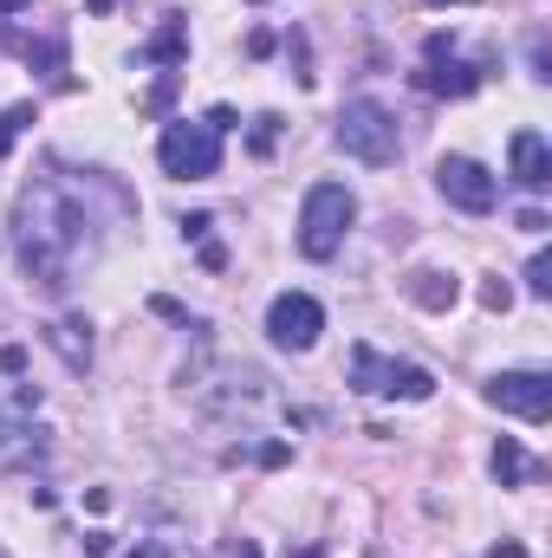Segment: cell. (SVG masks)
Returning a JSON list of instances; mask_svg holds the SVG:
<instances>
[{
    "mask_svg": "<svg viewBox=\"0 0 552 558\" xmlns=\"http://www.w3.org/2000/svg\"><path fill=\"white\" fill-rule=\"evenodd\" d=\"M13 254H20V274L26 286H39L46 299H65L79 260L98 254V215H92V195L79 182H65L59 169L33 175L13 202Z\"/></svg>",
    "mask_w": 552,
    "mask_h": 558,
    "instance_id": "cell-1",
    "label": "cell"
},
{
    "mask_svg": "<svg viewBox=\"0 0 552 558\" xmlns=\"http://www.w3.org/2000/svg\"><path fill=\"white\" fill-rule=\"evenodd\" d=\"M351 221H358L351 189H345V182H312V189H305V208H299V254H305V260H332V254L345 247Z\"/></svg>",
    "mask_w": 552,
    "mask_h": 558,
    "instance_id": "cell-2",
    "label": "cell"
},
{
    "mask_svg": "<svg viewBox=\"0 0 552 558\" xmlns=\"http://www.w3.org/2000/svg\"><path fill=\"white\" fill-rule=\"evenodd\" d=\"M338 149L345 156H358V162H371V169H384V162H397V118L377 105V98H351L345 111H338Z\"/></svg>",
    "mask_w": 552,
    "mask_h": 558,
    "instance_id": "cell-3",
    "label": "cell"
},
{
    "mask_svg": "<svg viewBox=\"0 0 552 558\" xmlns=\"http://www.w3.org/2000/svg\"><path fill=\"white\" fill-rule=\"evenodd\" d=\"M351 390L364 397H410V403H429L435 397V377L422 364H397L384 357L377 344H351Z\"/></svg>",
    "mask_w": 552,
    "mask_h": 558,
    "instance_id": "cell-4",
    "label": "cell"
},
{
    "mask_svg": "<svg viewBox=\"0 0 552 558\" xmlns=\"http://www.w3.org/2000/svg\"><path fill=\"white\" fill-rule=\"evenodd\" d=\"M156 162H163V175H176V182H208L215 169H221V131L202 118V124H169L163 143H156Z\"/></svg>",
    "mask_w": 552,
    "mask_h": 558,
    "instance_id": "cell-5",
    "label": "cell"
},
{
    "mask_svg": "<svg viewBox=\"0 0 552 558\" xmlns=\"http://www.w3.org/2000/svg\"><path fill=\"white\" fill-rule=\"evenodd\" d=\"M202 403H208V416H221V422H254V416L274 410V384L241 364V371H221V384H215Z\"/></svg>",
    "mask_w": 552,
    "mask_h": 558,
    "instance_id": "cell-6",
    "label": "cell"
},
{
    "mask_svg": "<svg viewBox=\"0 0 552 558\" xmlns=\"http://www.w3.org/2000/svg\"><path fill=\"white\" fill-rule=\"evenodd\" d=\"M435 189L461 208V215H488L494 202H501V182L475 162V156H442V169H435Z\"/></svg>",
    "mask_w": 552,
    "mask_h": 558,
    "instance_id": "cell-7",
    "label": "cell"
},
{
    "mask_svg": "<svg viewBox=\"0 0 552 558\" xmlns=\"http://www.w3.org/2000/svg\"><path fill=\"white\" fill-rule=\"evenodd\" d=\"M319 331H325L319 299H305V292H279L274 305H267V338H274L279 351H312Z\"/></svg>",
    "mask_w": 552,
    "mask_h": 558,
    "instance_id": "cell-8",
    "label": "cell"
},
{
    "mask_svg": "<svg viewBox=\"0 0 552 558\" xmlns=\"http://www.w3.org/2000/svg\"><path fill=\"white\" fill-rule=\"evenodd\" d=\"M488 403L507 410V416H520V422H547L552 416V377L547 371H501L488 384Z\"/></svg>",
    "mask_w": 552,
    "mask_h": 558,
    "instance_id": "cell-9",
    "label": "cell"
},
{
    "mask_svg": "<svg viewBox=\"0 0 552 558\" xmlns=\"http://www.w3.org/2000/svg\"><path fill=\"white\" fill-rule=\"evenodd\" d=\"M39 461H46V435L20 410H0V474H26Z\"/></svg>",
    "mask_w": 552,
    "mask_h": 558,
    "instance_id": "cell-10",
    "label": "cell"
},
{
    "mask_svg": "<svg viewBox=\"0 0 552 558\" xmlns=\"http://www.w3.org/2000/svg\"><path fill=\"white\" fill-rule=\"evenodd\" d=\"M514 182L527 189V195H540V189H552V149L540 131H514Z\"/></svg>",
    "mask_w": 552,
    "mask_h": 558,
    "instance_id": "cell-11",
    "label": "cell"
},
{
    "mask_svg": "<svg viewBox=\"0 0 552 558\" xmlns=\"http://www.w3.org/2000/svg\"><path fill=\"white\" fill-rule=\"evenodd\" d=\"M410 78H416V92H429V98H468L481 85V72L461 65V59H422V72H410Z\"/></svg>",
    "mask_w": 552,
    "mask_h": 558,
    "instance_id": "cell-12",
    "label": "cell"
},
{
    "mask_svg": "<svg viewBox=\"0 0 552 558\" xmlns=\"http://www.w3.org/2000/svg\"><path fill=\"white\" fill-rule=\"evenodd\" d=\"M46 344H52L72 371L92 364V325H85V318H59V325H46Z\"/></svg>",
    "mask_w": 552,
    "mask_h": 558,
    "instance_id": "cell-13",
    "label": "cell"
},
{
    "mask_svg": "<svg viewBox=\"0 0 552 558\" xmlns=\"http://www.w3.org/2000/svg\"><path fill=\"white\" fill-rule=\"evenodd\" d=\"M143 59H149V65H182V59H189V20H182V13H169V20H163V33L143 46Z\"/></svg>",
    "mask_w": 552,
    "mask_h": 558,
    "instance_id": "cell-14",
    "label": "cell"
},
{
    "mask_svg": "<svg viewBox=\"0 0 552 558\" xmlns=\"http://www.w3.org/2000/svg\"><path fill=\"white\" fill-rule=\"evenodd\" d=\"M404 292H410L422 312H448V305H455V279H448V274H429V267H422V274H410V286H404Z\"/></svg>",
    "mask_w": 552,
    "mask_h": 558,
    "instance_id": "cell-15",
    "label": "cell"
},
{
    "mask_svg": "<svg viewBox=\"0 0 552 558\" xmlns=\"http://www.w3.org/2000/svg\"><path fill=\"white\" fill-rule=\"evenodd\" d=\"M533 474H540V468L520 454V441H501V448H494V481H501V487H520V481H533Z\"/></svg>",
    "mask_w": 552,
    "mask_h": 558,
    "instance_id": "cell-16",
    "label": "cell"
},
{
    "mask_svg": "<svg viewBox=\"0 0 552 558\" xmlns=\"http://www.w3.org/2000/svg\"><path fill=\"white\" fill-rule=\"evenodd\" d=\"M7 46H20V59L39 65V72H65V46L59 39H7Z\"/></svg>",
    "mask_w": 552,
    "mask_h": 558,
    "instance_id": "cell-17",
    "label": "cell"
},
{
    "mask_svg": "<svg viewBox=\"0 0 552 558\" xmlns=\"http://www.w3.org/2000/svg\"><path fill=\"white\" fill-rule=\"evenodd\" d=\"M26 124H33V105H7V111H0V156L20 143V131H26Z\"/></svg>",
    "mask_w": 552,
    "mask_h": 558,
    "instance_id": "cell-18",
    "label": "cell"
},
{
    "mask_svg": "<svg viewBox=\"0 0 552 558\" xmlns=\"http://www.w3.org/2000/svg\"><path fill=\"white\" fill-rule=\"evenodd\" d=\"M527 286H533L540 299L552 292V254H533V267H527Z\"/></svg>",
    "mask_w": 552,
    "mask_h": 558,
    "instance_id": "cell-19",
    "label": "cell"
},
{
    "mask_svg": "<svg viewBox=\"0 0 552 558\" xmlns=\"http://www.w3.org/2000/svg\"><path fill=\"white\" fill-rule=\"evenodd\" d=\"M507 299H514V292H507L501 279H494V286H481V305H488V312H507Z\"/></svg>",
    "mask_w": 552,
    "mask_h": 558,
    "instance_id": "cell-20",
    "label": "cell"
},
{
    "mask_svg": "<svg viewBox=\"0 0 552 558\" xmlns=\"http://www.w3.org/2000/svg\"><path fill=\"white\" fill-rule=\"evenodd\" d=\"M274 137H279V118H261V131H254V149L267 156V149H274Z\"/></svg>",
    "mask_w": 552,
    "mask_h": 558,
    "instance_id": "cell-21",
    "label": "cell"
},
{
    "mask_svg": "<svg viewBox=\"0 0 552 558\" xmlns=\"http://www.w3.org/2000/svg\"><path fill=\"white\" fill-rule=\"evenodd\" d=\"M215 558H261V546H254V539H228Z\"/></svg>",
    "mask_w": 552,
    "mask_h": 558,
    "instance_id": "cell-22",
    "label": "cell"
},
{
    "mask_svg": "<svg viewBox=\"0 0 552 558\" xmlns=\"http://www.w3.org/2000/svg\"><path fill=\"white\" fill-rule=\"evenodd\" d=\"M111 553V533H85V558H105Z\"/></svg>",
    "mask_w": 552,
    "mask_h": 558,
    "instance_id": "cell-23",
    "label": "cell"
},
{
    "mask_svg": "<svg viewBox=\"0 0 552 558\" xmlns=\"http://www.w3.org/2000/svg\"><path fill=\"white\" fill-rule=\"evenodd\" d=\"M279 558H325V553H319V546H286Z\"/></svg>",
    "mask_w": 552,
    "mask_h": 558,
    "instance_id": "cell-24",
    "label": "cell"
},
{
    "mask_svg": "<svg viewBox=\"0 0 552 558\" xmlns=\"http://www.w3.org/2000/svg\"><path fill=\"white\" fill-rule=\"evenodd\" d=\"M156 558H195V553H189V546H163Z\"/></svg>",
    "mask_w": 552,
    "mask_h": 558,
    "instance_id": "cell-25",
    "label": "cell"
},
{
    "mask_svg": "<svg viewBox=\"0 0 552 558\" xmlns=\"http://www.w3.org/2000/svg\"><path fill=\"white\" fill-rule=\"evenodd\" d=\"M494 558H527L520 546H494Z\"/></svg>",
    "mask_w": 552,
    "mask_h": 558,
    "instance_id": "cell-26",
    "label": "cell"
},
{
    "mask_svg": "<svg viewBox=\"0 0 552 558\" xmlns=\"http://www.w3.org/2000/svg\"><path fill=\"white\" fill-rule=\"evenodd\" d=\"M85 7H92V13H111V7H118V0H85Z\"/></svg>",
    "mask_w": 552,
    "mask_h": 558,
    "instance_id": "cell-27",
    "label": "cell"
},
{
    "mask_svg": "<svg viewBox=\"0 0 552 558\" xmlns=\"http://www.w3.org/2000/svg\"><path fill=\"white\" fill-rule=\"evenodd\" d=\"M20 7H33V0H0V13H20Z\"/></svg>",
    "mask_w": 552,
    "mask_h": 558,
    "instance_id": "cell-28",
    "label": "cell"
},
{
    "mask_svg": "<svg viewBox=\"0 0 552 558\" xmlns=\"http://www.w3.org/2000/svg\"><path fill=\"white\" fill-rule=\"evenodd\" d=\"M429 7H475V0H429Z\"/></svg>",
    "mask_w": 552,
    "mask_h": 558,
    "instance_id": "cell-29",
    "label": "cell"
},
{
    "mask_svg": "<svg viewBox=\"0 0 552 558\" xmlns=\"http://www.w3.org/2000/svg\"><path fill=\"white\" fill-rule=\"evenodd\" d=\"M124 558H149V553H143V546H137V553H124Z\"/></svg>",
    "mask_w": 552,
    "mask_h": 558,
    "instance_id": "cell-30",
    "label": "cell"
}]
</instances>
